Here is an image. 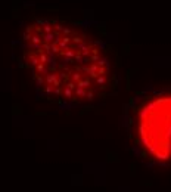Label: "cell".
Masks as SVG:
<instances>
[{"instance_id": "1", "label": "cell", "mask_w": 171, "mask_h": 192, "mask_svg": "<svg viewBox=\"0 0 171 192\" xmlns=\"http://www.w3.org/2000/svg\"><path fill=\"white\" fill-rule=\"evenodd\" d=\"M130 134L142 158L171 164V90L143 95L130 110Z\"/></svg>"}]
</instances>
